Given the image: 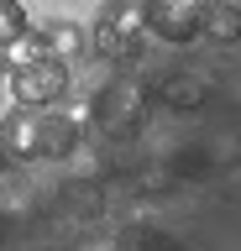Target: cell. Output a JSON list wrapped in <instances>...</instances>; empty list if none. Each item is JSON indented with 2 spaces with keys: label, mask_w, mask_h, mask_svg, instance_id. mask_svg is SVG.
<instances>
[{
  "label": "cell",
  "mask_w": 241,
  "mask_h": 251,
  "mask_svg": "<svg viewBox=\"0 0 241 251\" xmlns=\"http://www.w3.org/2000/svg\"><path fill=\"white\" fill-rule=\"evenodd\" d=\"M0 147L11 162H68L84 147V126L63 110H16L11 121H0Z\"/></svg>",
  "instance_id": "obj_1"
},
{
  "label": "cell",
  "mask_w": 241,
  "mask_h": 251,
  "mask_svg": "<svg viewBox=\"0 0 241 251\" xmlns=\"http://www.w3.org/2000/svg\"><path fill=\"white\" fill-rule=\"evenodd\" d=\"M152 84L136 74H115L110 84H100L95 100H89V115L84 126H95L105 141H131L136 131L147 126V110H152Z\"/></svg>",
  "instance_id": "obj_2"
},
{
  "label": "cell",
  "mask_w": 241,
  "mask_h": 251,
  "mask_svg": "<svg viewBox=\"0 0 241 251\" xmlns=\"http://www.w3.org/2000/svg\"><path fill=\"white\" fill-rule=\"evenodd\" d=\"M84 37H89V47H95L105 63H131L142 52V37H147L142 5H136V0H105V11L89 21Z\"/></svg>",
  "instance_id": "obj_3"
},
{
  "label": "cell",
  "mask_w": 241,
  "mask_h": 251,
  "mask_svg": "<svg viewBox=\"0 0 241 251\" xmlns=\"http://www.w3.org/2000/svg\"><path fill=\"white\" fill-rule=\"evenodd\" d=\"M5 89H11V100H16L21 110H53L68 94V63L58 58V52L27 58V63H16V68L5 74Z\"/></svg>",
  "instance_id": "obj_4"
},
{
  "label": "cell",
  "mask_w": 241,
  "mask_h": 251,
  "mask_svg": "<svg viewBox=\"0 0 241 251\" xmlns=\"http://www.w3.org/2000/svg\"><path fill=\"white\" fill-rule=\"evenodd\" d=\"M142 5V26L152 42L162 47H189L199 42V26H205V5L210 0H136Z\"/></svg>",
  "instance_id": "obj_5"
},
{
  "label": "cell",
  "mask_w": 241,
  "mask_h": 251,
  "mask_svg": "<svg viewBox=\"0 0 241 251\" xmlns=\"http://www.w3.org/2000/svg\"><path fill=\"white\" fill-rule=\"evenodd\" d=\"M48 209L58 220H68V225H89V220H100V209H105V188H100V178H79V173H74L68 183H58Z\"/></svg>",
  "instance_id": "obj_6"
},
{
  "label": "cell",
  "mask_w": 241,
  "mask_h": 251,
  "mask_svg": "<svg viewBox=\"0 0 241 251\" xmlns=\"http://www.w3.org/2000/svg\"><path fill=\"white\" fill-rule=\"evenodd\" d=\"M162 100L168 110H178V115H189V110H205V100H210V84H205V74H189V68H178V74H168V78H158V89H152Z\"/></svg>",
  "instance_id": "obj_7"
},
{
  "label": "cell",
  "mask_w": 241,
  "mask_h": 251,
  "mask_svg": "<svg viewBox=\"0 0 241 251\" xmlns=\"http://www.w3.org/2000/svg\"><path fill=\"white\" fill-rule=\"evenodd\" d=\"M199 42H215V47L241 42V0H210L205 5V26H199Z\"/></svg>",
  "instance_id": "obj_8"
},
{
  "label": "cell",
  "mask_w": 241,
  "mask_h": 251,
  "mask_svg": "<svg viewBox=\"0 0 241 251\" xmlns=\"http://www.w3.org/2000/svg\"><path fill=\"white\" fill-rule=\"evenodd\" d=\"M115 251H184V241L162 225H126L115 235Z\"/></svg>",
  "instance_id": "obj_9"
},
{
  "label": "cell",
  "mask_w": 241,
  "mask_h": 251,
  "mask_svg": "<svg viewBox=\"0 0 241 251\" xmlns=\"http://www.w3.org/2000/svg\"><path fill=\"white\" fill-rule=\"evenodd\" d=\"M32 31V16H27V5L21 0H0V58L11 52V47L21 42Z\"/></svg>",
  "instance_id": "obj_10"
},
{
  "label": "cell",
  "mask_w": 241,
  "mask_h": 251,
  "mask_svg": "<svg viewBox=\"0 0 241 251\" xmlns=\"http://www.w3.org/2000/svg\"><path fill=\"white\" fill-rule=\"evenodd\" d=\"M11 241V209H0V246Z\"/></svg>",
  "instance_id": "obj_11"
},
{
  "label": "cell",
  "mask_w": 241,
  "mask_h": 251,
  "mask_svg": "<svg viewBox=\"0 0 241 251\" xmlns=\"http://www.w3.org/2000/svg\"><path fill=\"white\" fill-rule=\"evenodd\" d=\"M5 178H11V152L0 147V183H5Z\"/></svg>",
  "instance_id": "obj_12"
},
{
  "label": "cell",
  "mask_w": 241,
  "mask_h": 251,
  "mask_svg": "<svg viewBox=\"0 0 241 251\" xmlns=\"http://www.w3.org/2000/svg\"><path fill=\"white\" fill-rule=\"evenodd\" d=\"M84 251H115V241H105V246H84Z\"/></svg>",
  "instance_id": "obj_13"
},
{
  "label": "cell",
  "mask_w": 241,
  "mask_h": 251,
  "mask_svg": "<svg viewBox=\"0 0 241 251\" xmlns=\"http://www.w3.org/2000/svg\"><path fill=\"white\" fill-rule=\"evenodd\" d=\"M0 110H5V89H0Z\"/></svg>",
  "instance_id": "obj_14"
}]
</instances>
